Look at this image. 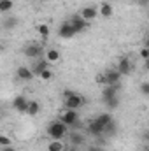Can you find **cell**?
Wrapping results in <instances>:
<instances>
[{
	"label": "cell",
	"instance_id": "obj_19",
	"mask_svg": "<svg viewBox=\"0 0 149 151\" xmlns=\"http://www.w3.org/2000/svg\"><path fill=\"white\" fill-rule=\"evenodd\" d=\"M39 111H40V104H39L37 100H28V106H27V113L28 116H35V114H39Z\"/></svg>",
	"mask_w": 149,
	"mask_h": 151
},
{
	"label": "cell",
	"instance_id": "obj_33",
	"mask_svg": "<svg viewBox=\"0 0 149 151\" xmlns=\"http://www.w3.org/2000/svg\"><path fill=\"white\" fill-rule=\"evenodd\" d=\"M0 51H2V44H0Z\"/></svg>",
	"mask_w": 149,
	"mask_h": 151
},
{
	"label": "cell",
	"instance_id": "obj_31",
	"mask_svg": "<svg viewBox=\"0 0 149 151\" xmlns=\"http://www.w3.org/2000/svg\"><path fill=\"white\" fill-rule=\"evenodd\" d=\"M139 4H140V5H146V4H148V0H139Z\"/></svg>",
	"mask_w": 149,
	"mask_h": 151
},
{
	"label": "cell",
	"instance_id": "obj_15",
	"mask_svg": "<svg viewBox=\"0 0 149 151\" xmlns=\"http://www.w3.org/2000/svg\"><path fill=\"white\" fill-rule=\"evenodd\" d=\"M88 132H90L91 135H95V137H100V135H104V127H102L97 119H91L90 125H88Z\"/></svg>",
	"mask_w": 149,
	"mask_h": 151
},
{
	"label": "cell",
	"instance_id": "obj_27",
	"mask_svg": "<svg viewBox=\"0 0 149 151\" xmlns=\"http://www.w3.org/2000/svg\"><path fill=\"white\" fill-rule=\"evenodd\" d=\"M140 58H142V60H148L149 58V49L148 47H142V49H140Z\"/></svg>",
	"mask_w": 149,
	"mask_h": 151
},
{
	"label": "cell",
	"instance_id": "obj_28",
	"mask_svg": "<svg viewBox=\"0 0 149 151\" xmlns=\"http://www.w3.org/2000/svg\"><path fill=\"white\" fill-rule=\"evenodd\" d=\"M2 151H16V150H14V146H5V148H2Z\"/></svg>",
	"mask_w": 149,
	"mask_h": 151
},
{
	"label": "cell",
	"instance_id": "obj_2",
	"mask_svg": "<svg viewBox=\"0 0 149 151\" xmlns=\"http://www.w3.org/2000/svg\"><path fill=\"white\" fill-rule=\"evenodd\" d=\"M67 134H69V127H67L65 123H62L60 119L51 121V123L47 125V135H49L51 139H63Z\"/></svg>",
	"mask_w": 149,
	"mask_h": 151
},
{
	"label": "cell",
	"instance_id": "obj_11",
	"mask_svg": "<svg viewBox=\"0 0 149 151\" xmlns=\"http://www.w3.org/2000/svg\"><path fill=\"white\" fill-rule=\"evenodd\" d=\"M69 23L72 25V28L75 30V34H81V32H84V30L88 28V23H86L84 19H81L79 16H74V18H70V19H69Z\"/></svg>",
	"mask_w": 149,
	"mask_h": 151
},
{
	"label": "cell",
	"instance_id": "obj_23",
	"mask_svg": "<svg viewBox=\"0 0 149 151\" xmlns=\"http://www.w3.org/2000/svg\"><path fill=\"white\" fill-rule=\"evenodd\" d=\"M39 77H40L42 81H51V79H53V70L47 67V69H44V70L39 74Z\"/></svg>",
	"mask_w": 149,
	"mask_h": 151
},
{
	"label": "cell",
	"instance_id": "obj_12",
	"mask_svg": "<svg viewBox=\"0 0 149 151\" xmlns=\"http://www.w3.org/2000/svg\"><path fill=\"white\" fill-rule=\"evenodd\" d=\"M16 76H18V79H21V81H32V79H34V72H32V69H30V67H25V65L18 67Z\"/></svg>",
	"mask_w": 149,
	"mask_h": 151
},
{
	"label": "cell",
	"instance_id": "obj_4",
	"mask_svg": "<svg viewBox=\"0 0 149 151\" xmlns=\"http://www.w3.org/2000/svg\"><path fill=\"white\" fill-rule=\"evenodd\" d=\"M77 16H79L81 19H84L86 23H91V21H95V19L98 18V11H97L95 5H84V7L79 11Z\"/></svg>",
	"mask_w": 149,
	"mask_h": 151
},
{
	"label": "cell",
	"instance_id": "obj_21",
	"mask_svg": "<svg viewBox=\"0 0 149 151\" xmlns=\"http://www.w3.org/2000/svg\"><path fill=\"white\" fill-rule=\"evenodd\" d=\"M37 34L42 39H47L49 34H51V30H49V27H47L46 23H40V25H37Z\"/></svg>",
	"mask_w": 149,
	"mask_h": 151
},
{
	"label": "cell",
	"instance_id": "obj_8",
	"mask_svg": "<svg viewBox=\"0 0 149 151\" xmlns=\"http://www.w3.org/2000/svg\"><path fill=\"white\" fill-rule=\"evenodd\" d=\"M58 35L62 39H72L75 35V30L72 28V25L69 21H63L60 25V28H58Z\"/></svg>",
	"mask_w": 149,
	"mask_h": 151
},
{
	"label": "cell",
	"instance_id": "obj_3",
	"mask_svg": "<svg viewBox=\"0 0 149 151\" xmlns=\"http://www.w3.org/2000/svg\"><path fill=\"white\" fill-rule=\"evenodd\" d=\"M117 88H119V84H112V86H105L102 91V97L111 109L117 107Z\"/></svg>",
	"mask_w": 149,
	"mask_h": 151
},
{
	"label": "cell",
	"instance_id": "obj_5",
	"mask_svg": "<svg viewBox=\"0 0 149 151\" xmlns=\"http://www.w3.org/2000/svg\"><path fill=\"white\" fill-rule=\"evenodd\" d=\"M100 81H102V83H105V86L119 84V81H121V74H119L116 69H111V70H107L104 76H100Z\"/></svg>",
	"mask_w": 149,
	"mask_h": 151
},
{
	"label": "cell",
	"instance_id": "obj_25",
	"mask_svg": "<svg viewBox=\"0 0 149 151\" xmlns=\"http://www.w3.org/2000/svg\"><path fill=\"white\" fill-rule=\"evenodd\" d=\"M16 23H18V21H16V18H9V19L4 23V27H5V28H12Z\"/></svg>",
	"mask_w": 149,
	"mask_h": 151
},
{
	"label": "cell",
	"instance_id": "obj_17",
	"mask_svg": "<svg viewBox=\"0 0 149 151\" xmlns=\"http://www.w3.org/2000/svg\"><path fill=\"white\" fill-rule=\"evenodd\" d=\"M67 146L62 139H51V142L47 144V151H65Z\"/></svg>",
	"mask_w": 149,
	"mask_h": 151
},
{
	"label": "cell",
	"instance_id": "obj_20",
	"mask_svg": "<svg viewBox=\"0 0 149 151\" xmlns=\"http://www.w3.org/2000/svg\"><path fill=\"white\" fill-rule=\"evenodd\" d=\"M95 119H97V121H98V123H100L104 128H105L109 123H112V116H111V113H102V114H98Z\"/></svg>",
	"mask_w": 149,
	"mask_h": 151
},
{
	"label": "cell",
	"instance_id": "obj_6",
	"mask_svg": "<svg viewBox=\"0 0 149 151\" xmlns=\"http://www.w3.org/2000/svg\"><path fill=\"white\" fill-rule=\"evenodd\" d=\"M60 121L65 123L67 127H74V125H77V121H79V114H77V111L65 109V111L62 113V116H60Z\"/></svg>",
	"mask_w": 149,
	"mask_h": 151
},
{
	"label": "cell",
	"instance_id": "obj_29",
	"mask_svg": "<svg viewBox=\"0 0 149 151\" xmlns=\"http://www.w3.org/2000/svg\"><path fill=\"white\" fill-rule=\"evenodd\" d=\"M88 151H104V150H102V148H97V146H95V148H90Z\"/></svg>",
	"mask_w": 149,
	"mask_h": 151
},
{
	"label": "cell",
	"instance_id": "obj_10",
	"mask_svg": "<svg viewBox=\"0 0 149 151\" xmlns=\"http://www.w3.org/2000/svg\"><path fill=\"white\" fill-rule=\"evenodd\" d=\"M116 70L121 74V77H123V76H128L130 72H132V62H130L128 58H121V60L117 62Z\"/></svg>",
	"mask_w": 149,
	"mask_h": 151
},
{
	"label": "cell",
	"instance_id": "obj_18",
	"mask_svg": "<svg viewBox=\"0 0 149 151\" xmlns=\"http://www.w3.org/2000/svg\"><path fill=\"white\" fill-rule=\"evenodd\" d=\"M70 137V146H79V144H84V135L81 132H69L67 134Z\"/></svg>",
	"mask_w": 149,
	"mask_h": 151
},
{
	"label": "cell",
	"instance_id": "obj_9",
	"mask_svg": "<svg viewBox=\"0 0 149 151\" xmlns=\"http://www.w3.org/2000/svg\"><path fill=\"white\" fill-rule=\"evenodd\" d=\"M27 106H28V99H27L25 95H18V97L12 100V107L21 114L27 113Z\"/></svg>",
	"mask_w": 149,
	"mask_h": 151
},
{
	"label": "cell",
	"instance_id": "obj_7",
	"mask_svg": "<svg viewBox=\"0 0 149 151\" xmlns=\"http://www.w3.org/2000/svg\"><path fill=\"white\" fill-rule=\"evenodd\" d=\"M23 51H25V55H27L28 58H32V60H37V58H40V56L44 55V47H42L40 44H28Z\"/></svg>",
	"mask_w": 149,
	"mask_h": 151
},
{
	"label": "cell",
	"instance_id": "obj_13",
	"mask_svg": "<svg viewBox=\"0 0 149 151\" xmlns=\"http://www.w3.org/2000/svg\"><path fill=\"white\" fill-rule=\"evenodd\" d=\"M44 60H46L47 63H56V62H60V51L54 49V47L46 49V51H44Z\"/></svg>",
	"mask_w": 149,
	"mask_h": 151
},
{
	"label": "cell",
	"instance_id": "obj_24",
	"mask_svg": "<svg viewBox=\"0 0 149 151\" xmlns=\"http://www.w3.org/2000/svg\"><path fill=\"white\" fill-rule=\"evenodd\" d=\"M0 146H2V148H5V146H12V141H11V137H9V135H4V134H0Z\"/></svg>",
	"mask_w": 149,
	"mask_h": 151
},
{
	"label": "cell",
	"instance_id": "obj_32",
	"mask_svg": "<svg viewBox=\"0 0 149 151\" xmlns=\"http://www.w3.org/2000/svg\"><path fill=\"white\" fill-rule=\"evenodd\" d=\"M104 2H109V4H112V2H116V0H104Z\"/></svg>",
	"mask_w": 149,
	"mask_h": 151
},
{
	"label": "cell",
	"instance_id": "obj_1",
	"mask_svg": "<svg viewBox=\"0 0 149 151\" xmlns=\"http://www.w3.org/2000/svg\"><path fill=\"white\" fill-rule=\"evenodd\" d=\"M63 104H65V109L77 111V109H81L84 106V97L77 95L74 91H65L63 93Z\"/></svg>",
	"mask_w": 149,
	"mask_h": 151
},
{
	"label": "cell",
	"instance_id": "obj_14",
	"mask_svg": "<svg viewBox=\"0 0 149 151\" xmlns=\"http://www.w3.org/2000/svg\"><path fill=\"white\" fill-rule=\"evenodd\" d=\"M97 11H98V16H102V18H111L112 14H114V7L109 2H102Z\"/></svg>",
	"mask_w": 149,
	"mask_h": 151
},
{
	"label": "cell",
	"instance_id": "obj_22",
	"mask_svg": "<svg viewBox=\"0 0 149 151\" xmlns=\"http://www.w3.org/2000/svg\"><path fill=\"white\" fill-rule=\"evenodd\" d=\"M12 9V0H0V12H9Z\"/></svg>",
	"mask_w": 149,
	"mask_h": 151
},
{
	"label": "cell",
	"instance_id": "obj_30",
	"mask_svg": "<svg viewBox=\"0 0 149 151\" xmlns=\"http://www.w3.org/2000/svg\"><path fill=\"white\" fill-rule=\"evenodd\" d=\"M65 151H77V148H75V146H70V148L67 146V150H65Z\"/></svg>",
	"mask_w": 149,
	"mask_h": 151
},
{
	"label": "cell",
	"instance_id": "obj_16",
	"mask_svg": "<svg viewBox=\"0 0 149 151\" xmlns=\"http://www.w3.org/2000/svg\"><path fill=\"white\" fill-rule=\"evenodd\" d=\"M49 67V63L44 60V58H37L35 62H34V65H32V72H34V76H39L44 69H47Z\"/></svg>",
	"mask_w": 149,
	"mask_h": 151
},
{
	"label": "cell",
	"instance_id": "obj_26",
	"mask_svg": "<svg viewBox=\"0 0 149 151\" xmlns=\"http://www.w3.org/2000/svg\"><path fill=\"white\" fill-rule=\"evenodd\" d=\"M140 91H142V95H149V83H142V86H140Z\"/></svg>",
	"mask_w": 149,
	"mask_h": 151
}]
</instances>
